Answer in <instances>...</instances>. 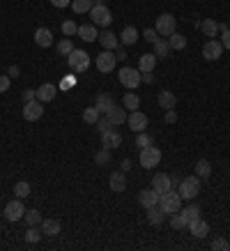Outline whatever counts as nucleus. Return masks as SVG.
Segmentation results:
<instances>
[{
    "label": "nucleus",
    "instance_id": "1",
    "mask_svg": "<svg viewBox=\"0 0 230 251\" xmlns=\"http://www.w3.org/2000/svg\"><path fill=\"white\" fill-rule=\"evenodd\" d=\"M177 187H180V189H177V194L182 196V201H193V198L200 194V177H198V175L182 177Z\"/></svg>",
    "mask_w": 230,
    "mask_h": 251
},
{
    "label": "nucleus",
    "instance_id": "2",
    "mask_svg": "<svg viewBox=\"0 0 230 251\" xmlns=\"http://www.w3.org/2000/svg\"><path fill=\"white\" fill-rule=\"evenodd\" d=\"M159 207L163 210L166 214H175L182 210V196L177 194V191L168 189L166 194H161L159 196Z\"/></svg>",
    "mask_w": 230,
    "mask_h": 251
},
{
    "label": "nucleus",
    "instance_id": "3",
    "mask_svg": "<svg viewBox=\"0 0 230 251\" xmlns=\"http://www.w3.org/2000/svg\"><path fill=\"white\" fill-rule=\"evenodd\" d=\"M67 65H69L71 72L81 74V72H85V69H90V55L85 53L83 49H74V51L67 55Z\"/></svg>",
    "mask_w": 230,
    "mask_h": 251
},
{
    "label": "nucleus",
    "instance_id": "4",
    "mask_svg": "<svg viewBox=\"0 0 230 251\" xmlns=\"http://www.w3.org/2000/svg\"><path fill=\"white\" fill-rule=\"evenodd\" d=\"M117 81H120L127 90H136L138 85L143 83V78H140V69L122 67L120 72H117Z\"/></svg>",
    "mask_w": 230,
    "mask_h": 251
},
{
    "label": "nucleus",
    "instance_id": "5",
    "mask_svg": "<svg viewBox=\"0 0 230 251\" xmlns=\"http://www.w3.org/2000/svg\"><path fill=\"white\" fill-rule=\"evenodd\" d=\"M177 28V19L173 14H159L157 16V23H154V30L163 35V37H170Z\"/></svg>",
    "mask_w": 230,
    "mask_h": 251
},
{
    "label": "nucleus",
    "instance_id": "6",
    "mask_svg": "<svg viewBox=\"0 0 230 251\" xmlns=\"http://www.w3.org/2000/svg\"><path fill=\"white\" fill-rule=\"evenodd\" d=\"M90 19L94 25H101V28H108L111 21H113V14H111V9L106 5H94L90 9Z\"/></svg>",
    "mask_w": 230,
    "mask_h": 251
},
{
    "label": "nucleus",
    "instance_id": "7",
    "mask_svg": "<svg viewBox=\"0 0 230 251\" xmlns=\"http://www.w3.org/2000/svg\"><path fill=\"white\" fill-rule=\"evenodd\" d=\"M159 161H161V150L159 148H154V145H150V148H143L140 150V166L143 168H154V166H159Z\"/></svg>",
    "mask_w": 230,
    "mask_h": 251
},
{
    "label": "nucleus",
    "instance_id": "8",
    "mask_svg": "<svg viewBox=\"0 0 230 251\" xmlns=\"http://www.w3.org/2000/svg\"><path fill=\"white\" fill-rule=\"evenodd\" d=\"M42 115H44V106H42V101H39V99H32V101H23V120L37 122Z\"/></svg>",
    "mask_w": 230,
    "mask_h": 251
},
{
    "label": "nucleus",
    "instance_id": "9",
    "mask_svg": "<svg viewBox=\"0 0 230 251\" xmlns=\"http://www.w3.org/2000/svg\"><path fill=\"white\" fill-rule=\"evenodd\" d=\"M115 62H117V58H115L113 51H101L99 55H97V69H99L101 74H111L115 69Z\"/></svg>",
    "mask_w": 230,
    "mask_h": 251
},
{
    "label": "nucleus",
    "instance_id": "10",
    "mask_svg": "<svg viewBox=\"0 0 230 251\" xmlns=\"http://www.w3.org/2000/svg\"><path fill=\"white\" fill-rule=\"evenodd\" d=\"M23 214H25V207H23L21 198H14V201H9L5 205V219L7 221H21Z\"/></svg>",
    "mask_w": 230,
    "mask_h": 251
},
{
    "label": "nucleus",
    "instance_id": "11",
    "mask_svg": "<svg viewBox=\"0 0 230 251\" xmlns=\"http://www.w3.org/2000/svg\"><path fill=\"white\" fill-rule=\"evenodd\" d=\"M221 53H223V44H221V42H216V39H207L205 46H203V58H205V60H209V62H214V60H219V58H221Z\"/></svg>",
    "mask_w": 230,
    "mask_h": 251
},
{
    "label": "nucleus",
    "instance_id": "12",
    "mask_svg": "<svg viewBox=\"0 0 230 251\" xmlns=\"http://www.w3.org/2000/svg\"><path fill=\"white\" fill-rule=\"evenodd\" d=\"M127 125H129V129H134V131H145L147 129V115L140 113V111H131V115L127 118Z\"/></svg>",
    "mask_w": 230,
    "mask_h": 251
},
{
    "label": "nucleus",
    "instance_id": "13",
    "mask_svg": "<svg viewBox=\"0 0 230 251\" xmlns=\"http://www.w3.org/2000/svg\"><path fill=\"white\" fill-rule=\"evenodd\" d=\"M189 233H191L193 237H207V233H209V224H207L203 217H198V219H191L189 221Z\"/></svg>",
    "mask_w": 230,
    "mask_h": 251
},
{
    "label": "nucleus",
    "instance_id": "14",
    "mask_svg": "<svg viewBox=\"0 0 230 251\" xmlns=\"http://www.w3.org/2000/svg\"><path fill=\"white\" fill-rule=\"evenodd\" d=\"M152 189L157 191V194H166L168 189H173V182H170V175H166V173H157L152 177Z\"/></svg>",
    "mask_w": 230,
    "mask_h": 251
},
{
    "label": "nucleus",
    "instance_id": "15",
    "mask_svg": "<svg viewBox=\"0 0 230 251\" xmlns=\"http://www.w3.org/2000/svg\"><path fill=\"white\" fill-rule=\"evenodd\" d=\"M76 35L83 39V42H97V39H99V32H97V25H94V23H83V25H78Z\"/></svg>",
    "mask_w": 230,
    "mask_h": 251
},
{
    "label": "nucleus",
    "instance_id": "16",
    "mask_svg": "<svg viewBox=\"0 0 230 251\" xmlns=\"http://www.w3.org/2000/svg\"><path fill=\"white\" fill-rule=\"evenodd\" d=\"M55 95H58V85L53 83H42L37 88V99L44 104V101H53Z\"/></svg>",
    "mask_w": 230,
    "mask_h": 251
},
{
    "label": "nucleus",
    "instance_id": "17",
    "mask_svg": "<svg viewBox=\"0 0 230 251\" xmlns=\"http://www.w3.org/2000/svg\"><path fill=\"white\" fill-rule=\"evenodd\" d=\"M101 145H104V148H108V150L120 148V145H122V134H117V131H115V127H113L111 131L101 134Z\"/></svg>",
    "mask_w": 230,
    "mask_h": 251
},
{
    "label": "nucleus",
    "instance_id": "18",
    "mask_svg": "<svg viewBox=\"0 0 230 251\" xmlns=\"http://www.w3.org/2000/svg\"><path fill=\"white\" fill-rule=\"evenodd\" d=\"M138 203L145 207V210L147 207H152V205H159V194H157L152 187H150V189H143L140 191V196H138Z\"/></svg>",
    "mask_w": 230,
    "mask_h": 251
},
{
    "label": "nucleus",
    "instance_id": "19",
    "mask_svg": "<svg viewBox=\"0 0 230 251\" xmlns=\"http://www.w3.org/2000/svg\"><path fill=\"white\" fill-rule=\"evenodd\" d=\"M166 217H168V214L163 212L159 205L147 207V221H150V226H154V228H157V226H161V224L166 221Z\"/></svg>",
    "mask_w": 230,
    "mask_h": 251
},
{
    "label": "nucleus",
    "instance_id": "20",
    "mask_svg": "<svg viewBox=\"0 0 230 251\" xmlns=\"http://www.w3.org/2000/svg\"><path fill=\"white\" fill-rule=\"evenodd\" d=\"M106 118L111 120V125H113V127H120V125H124V122H127V118H129V115H127V108L113 106L106 113Z\"/></svg>",
    "mask_w": 230,
    "mask_h": 251
},
{
    "label": "nucleus",
    "instance_id": "21",
    "mask_svg": "<svg viewBox=\"0 0 230 251\" xmlns=\"http://www.w3.org/2000/svg\"><path fill=\"white\" fill-rule=\"evenodd\" d=\"M35 44L42 46V49H48V46L53 44V32L48 30V28H37L35 30Z\"/></svg>",
    "mask_w": 230,
    "mask_h": 251
},
{
    "label": "nucleus",
    "instance_id": "22",
    "mask_svg": "<svg viewBox=\"0 0 230 251\" xmlns=\"http://www.w3.org/2000/svg\"><path fill=\"white\" fill-rule=\"evenodd\" d=\"M60 230H62V224L58 219H42V233L46 237L60 235Z\"/></svg>",
    "mask_w": 230,
    "mask_h": 251
},
{
    "label": "nucleus",
    "instance_id": "23",
    "mask_svg": "<svg viewBox=\"0 0 230 251\" xmlns=\"http://www.w3.org/2000/svg\"><path fill=\"white\" fill-rule=\"evenodd\" d=\"M154 55H157V60H166L170 55V44H168V37H159L154 42Z\"/></svg>",
    "mask_w": 230,
    "mask_h": 251
},
{
    "label": "nucleus",
    "instance_id": "24",
    "mask_svg": "<svg viewBox=\"0 0 230 251\" xmlns=\"http://www.w3.org/2000/svg\"><path fill=\"white\" fill-rule=\"evenodd\" d=\"M94 106H97L99 113H108V111L115 106V99L111 97L108 92H99V95H97V101H94Z\"/></svg>",
    "mask_w": 230,
    "mask_h": 251
},
{
    "label": "nucleus",
    "instance_id": "25",
    "mask_svg": "<svg viewBox=\"0 0 230 251\" xmlns=\"http://www.w3.org/2000/svg\"><path fill=\"white\" fill-rule=\"evenodd\" d=\"M99 44L104 46L106 51H115V49L120 46V39L115 37V35H113L111 30H104V32L99 35Z\"/></svg>",
    "mask_w": 230,
    "mask_h": 251
},
{
    "label": "nucleus",
    "instance_id": "26",
    "mask_svg": "<svg viewBox=\"0 0 230 251\" xmlns=\"http://www.w3.org/2000/svg\"><path fill=\"white\" fill-rule=\"evenodd\" d=\"M108 182H111V189L117 191V194L124 191L127 189V177H124V171H115V173H111V180H108Z\"/></svg>",
    "mask_w": 230,
    "mask_h": 251
},
{
    "label": "nucleus",
    "instance_id": "27",
    "mask_svg": "<svg viewBox=\"0 0 230 251\" xmlns=\"http://www.w3.org/2000/svg\"><path fill=\"white\" fill-rule=\"evenodd\" d=\"M157 55L154 53H143L140 55V60H138V69H140V74L143 72H154V67H157Z\"/></svg>",
    "mask_w": 230,
    "mask_h": 251
},
{
    "label": "nucleus",
    "instance_id": "28",
    "mask_svg": "<svg viewBox=\"0 0 230 251\" xmlns=\"http://www.w3.org/2000/svg\"><path fill=\"white\" fill-rule=\"evenodd\" d=\"M175 104H177L175 92H170V90L159 92V106L163 108V111H170V108H175Z\"/></svg>",
    "mask_w": 230,
    "mask_h": 251
},
{
    "label": "nucleus",
    "instance_id": "29",
    "mask_svg": "<svg viewBox=\"0 0 230 251\" xmlns=\"http://www.w3.org/2000/svg\"><path fill=\"white\" fill-rule=\"evenodd\" d=\"M138 37H140V35H138L136 28H134V25H127L122 30V35H120V42H122L124 46H134L138 42Z\"/></svg>",
    "mask_w": 230,
    "mask_h": 251
},
{
    "label": "nucleus",
    "instance_id": "30",
    "mask_svg": "<svg viewBox=\"0 0 230 251\" xmlns=\"http://www.w3.org/2000/svg\"><path fill=\"white\" fill-rule=\"evenodd\" d=\"M170 228H175V230L189 228V219H186V214H184L182 210L175 212V214H170Z\"/></svg>",
    "mask_w": 230,
    "mask_h": 251
},
{
    "label": "nucleus",
    "instance_id": "31",
    "mask_svg": "<svg viewBox=\"0 0 230 251\" xmlns=\"http://www.w3.org/2000/svg\"><path fill=\"white\" fill-rule=\"evenodd\" d=\"M200 30L205 37H216V32H219V23L214 19H203L200 21Z\"/></svg>",
    "mask_w": 230,
    "mask_h": 251
},
{
    "label": "nucleus",
    "instance_id": "32",
    "mask_svg": "<svg viewBox=\"0 0 230 251\" xmlns=\"http://www.w3.org/2000/svg\"><path fill=\"white\" fill-rule=\"evenodd\" d=\"M69 7L74 9L76 14H90V9L94 7V0H71Z\"/></svg>",
    "mask_w": 230,
    "mask_h": 251
},
{
    "label": "nucleus",
    "instance_id": "33",
    "mask_svg": "<svg viewBox=\"0 0 230 251\" xmlns=\"http://www.w3.org/2000/svg\"><path fill=\"white\" fill-rule=\"evenodd\" d=\"M122 104L127 111H138V106H140V97H138L136 92H127L122 99Z\"/></svg>",
    "mask_w": 230,
    "mask_h": 251
},
{
    "label": "nucleus",
    "instance_id": "34",
    "mask_svg": "<svg viewBox=\"0 0 230 251\" xmlns=\"http://www.w3.org/2000/svg\"><path fill=\"white\" fill-rule=\"evenodd\" d=\"M196 175H198V177H203V180H207V177L212 175V164H209L207 159L196 161Z\"/></svg>",
    "mask_w": 230,
    "mask_h": 251
},
{
    "label": "nucleus",
    "instance_id": "35",
    "mask_svg": "<svg viewBox=\"0 0 230 251\" xmlns=\"http://www.w3.org/2000/svg\"><path fill=\"white\" fill-rule=\"evenodd\" d=\"M168 44H170V49H173V51H182L184 46H186V37H184V35H180V32L175 30L168 37Z\"/></svg>",
    "mask_w": 230,
    "mask_h": 251
},
{
    "label": "nucleus",
    "instance_id": "36",
    "mask_svg": "<svg viewBox=\"0 0 230 251\" xmlns=\"http://www.w3.org/2000/svg\"><path fill=\"white\" fill-rule=\"evenodd\" d=\"M23 221H25L28 226H42V212H39V210H25Z\"/></svg>",
    "mask_w": 230,
    "mask_h": 251
},
{
    "label": "nucleus",
    "instance_id": "37",
    "mask_svg": "<svg viewBox=\"0 0 230 251\" xmlns=\"http://www.w3.org/2000/svg\"><path fill=\"white\" fill-rule=\"evenodd\" d=\"M14 194H16V198H28L30 196V182H25V180H21V182H16L14 184Z\"/></svg>",
    "mask_w": 230,
    "mask_h": 251
},
{
    "label": "nucleus",
    "instance_id": "38",
    "mask_svg": "<svg viewBox=\"0 0 230 251\" xmlns=\"http://www.w3.org/2000/svg\"><path fill=\"white\" fill-rule=\"evenodd\" d=\"M94 164H97V166H108V164H111V150H108V148H101L99 152L94 154Z\"/></svg>",
    "mask_w": 230,
    "mask_h": 251
},
{
    "label": "nucleus",
    "instance_id": "39",
    "mask_svg": "<svg viewBox=\"0 0 230 251\" xmlns=\"http://www.w3.org/2000/svg\"><path fill=\"white\" fill-rule=\"evenodd\" d=\"M97 120H99V111H97V106H88L83 111V122H88V125H97Z\"/></svg>",
    "mask_w": 230,
    "mask_h": 251
},
{
    "label": "nucleus",
    "instance_id": "40",
    "mask_svg": "<svg viewBox=\"0 0 230 251\" xmlns=\"http://www.w3.org/2000/svg\"><path fill=\"white\" fill-rule=\"evenodd\" d=\"M150 145H154V138L150 136V134H145V131H138V136H136V148H150Z\"/></svg>",
    "mask_w": 230,
    "mask_h": 251
},
{
    "label": "nucleus",
    "instance_id": "41",
    "mask_svg": "<svg viewBox=\"0 0 230 251\" xmlns=\"http://www.w3.org/2000/svg\"><path fill=\"white\" fill-rule=\"evenodd\" d=\"M42 235H44V233H42V228H37V226H28L25 240H28L30 244H35V242H39V240H42Z\"/></svg>",
    "mask_w": 230,
    "mask_h": 251
},
{
    "label": "nucleus",
    "instance_id": "42",
    "mask_svg": "<svg viewBox=\"0 0 230 251\" xmlns=\"http://www.w3.org/2000/svg\"><path fill=\"white\" fill-rule=\"evenodd\" d=\"M182 212L186 214V219H189V221H191V219H198V217H203V210H200V205H196V203H191L189 207H184Z\"/></svg>",
    "mask_w": 230,
    "mask_h": 251
},
{
    "label": "nucleus",
    "instance_id": "43",
    "mask_svg": "<svg viewBox=\"0 0 230 251\" xmlns=\"http://www.w3.org/2000/svg\"><path fill=\"white\" fill-rule=\"evenodd\" d=\"M71 51H74V42H71L69 37L62 39L60 44H58V55H69Z\"/></svg>",
    "mask_w": 230,
    "mask_h": 251
},
{
    "label": "nucleus",
    "instance_id": "44",
    "mask_svg": "<svg viewBox=\"0 0 230 251\" xmlns=\"http://www.w3.org/2000/svg\"><path fill=\"white\" fill-rule=\"evenodd\" d=\"M212 249L214 251H228L230 249V244L226 237H216V240H212Z\"/></svg>",
    "mask_w": 230,
    "mask_h": 251
},
{
    "label": "nucleus",
    "instance_id": "45",
    "mask_svg": "<svg viewBox=\"0 0 230 251\" xmlns=\"http://www.w3.org/2000/svg\"><path fill=\"white\" fill-rule=\"evenodd\" d=\"M62 32H65L67 37H74V35L78 32V25L74 21H65V23H62Z\"/></svg>",
    "mask_w": 230,
    "mask_h": 251
},
{
    "label": "nucleus",
    "instance_id": "46",
    "mask_svg": "<svg viewBox=\"0 0 230 251\" xmlns=\"http://www.w3.org/2000/svg\"><path fill=\"white\" fill-rule=\"evenodd\" d=\"M97 129H99V134H106V131L113 129V125H111V120H108V118H101V115H99V120H97Z\"/></svg>",
    "mask_w": 230,
    "mask_h": 251
},
{
    "label": "nucleus",
    "instance_id": "47",
    "mask_svg": "<svg viewBox=\"0 0 230 251\" xmlns=\"http://www.w3.org/2000/svg\"><path fill=\"white\" fill-rule=\"evenodd\" d=\"M143 37H145V42H150V44H154V42L159 39V32L154 30V28H147V30L143 32Z\"/></svg>",
    "mask_w": 230,
    "mask_h": 251
},
{
    "label": "nucleus",
    "instance_id": "48",
    "mask_svg": "<svg viewBox=\"0 0 230 251\" xmlns=\"http://www.w3.org/2000/svg\"><path fill=\"white\" fill-rule=\"evenodd\" d=\"M9 85H12V78L7 74H0V92H7Z\"/></svg>",
    "mask_w": 230,
    "mask_h": 251
},
{
    "label": "nucleus",
    "instance_id": "49",
    "mask_svg": "<svg viewBox=\"0 0 230 251\" xmlns=\"http://www.w3.org/2000/svg\"><path fill=\"white\" fill-rule=\"evenodd\" d=\"M32 99H37V90L25 88V90H23V101H32Z\"/></svg>",
    "mask_w": 230,
    "mask_h": 251
},
{
    "label": "nucleus",
    "instance_id": "50",
    "mask_svg": "<svg viewBox=\"0 0 230 251\" xmlns=\"http://www.w3.org/2000/svg\"><path fill=\"white\" fill-rule=\"evenodd\" d=\"M163 120H166V125H173V122H177V113H175V108H170V111H166V115H163Z\"/></svg>",
    "mask_w": 230,
    "mask_h": 251
},
{
    "label": "nucleus",
    "instance_id": "51",
    "mask_svg": "<svg viewBox=\"0 0 230 251\" xmlns=\"http://www.w3.org/2000/svg\"><path fill=\"white\" fill-rule=\"evenodd\" d=\"M7 76L9 78H19L21 76V67H19V65H12V67L7 69Z\"/></svg>",
    "mask_w": 230,
    "mask_h": 251
},
{
    "label": "nucleus",
    "instance_id": "52",
    "mask_svg": "<svg viewBox=\"0 0 230 251\" xmlns=\"http://www.w3.org/2000/svg\"><path fill=\"white\" fill-rule=\"evenodd\" d=\"M219 42L223 44V49H226V51H230V28H228L226 32H223V37L219 39Z\"/></svg>",
    "mask_w": 230,
    "mask_h": 251
},
{
    "label": "nucleus",
    "instance_id": "53",
    "mask_svg": "<svg viewBox=\"0 0 230 251\" xmlns=\"http://www.w3.org/2000/svg\"><path fill=\"white\" fill-rule=\"evenodd\" d=\"M71 85H74V78H71V76L62 78V81H60V90H69V88H71Z\"/></svg>",
    "mask_w": 230,
    "mask_h": 251
},
{
    "label": "nucleus",
    "instance_id": "54",
    "mask_svg": "<svg viewBox=\"0 0 230 251\" xmlns=\"http://www.w3.org/2000/svg\"><path fill=\"white\" fill-rule=\"evenodd\" d=\"M51 5H53V7H69V5H71V0H51Z\"/></svg>",
    "mask_w": 230,
    "mask_h": 251
},
{
    "label": "nucleus",
    "instance_id": "55",
    "mask_svg": "<svg viewBox=\"0 0 230 251\" xmlns=\"http://www.w3.org/2000/svg\"><path fill=\"white\" fill-rule=\"evenodd\" d=\"M140 78H143V83H152L154 74H152V72H143V74H140Z\"/></svg>",
    "mask_w": 230,
    "mask_h": 251
},
{
    "label": "nucleus",
    "instance_id": "56",
    "mask_svg": "<svg viewBox=\"0 0 230 251\" xmlns=\"http://www.w3.org/2000/svg\"><path fill=\"white\" fill-rule=\"evenodd\" d=\"M129 168H131V161L129 159H122V164H120V171H124V173H127Z\"/></svg>",
    "mask_w": 230,
    "mask_h": 251
},
{
    "label": "nucleus",
    "instance_id": "57",
    "mask_svg": "<svg viewBox=\"0 0 230 251\" xmlns=\"http://www.w3.org/2000/svg\"><path fill=\"white\" fill-rule=\"evenodd\" d=\"M115 58H117V62H124V60H127V53H124V51H120Z\"/></svg>",
    "mask_w": 230,
    "mask_h": 251
}]
</instances>
